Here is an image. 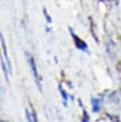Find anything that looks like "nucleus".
Returning a JSON list of instances; mask_svg holds the SVG:
<instances>
[{"instance_id":"f257e3e1","label":"nucleus","mask_w":121,"mask_h":122,"mask_svg":"<svg viewBox=\"0 0 121 122\" xmlns=\"http://www.w3.org/2000/svg\"><path fill=\"white\" fill-rule=\"evenodd\" d=\"M27 55V58H28V62H29V65H30V68H32V72H33V75H34V78H35V82L37 84V87L42 92V86H40V81H39V76H38V72H37V67H36V63H35V59L32 55H29L28 53H26Z\"/></svg>"},{"instance_id":"f03ea898","label":"nucleus","mask_w":121,"mask_h":122,"mask_svg":"<svg viewBox=\"0 0 121 122\" xmlns=\"http://www.w3.org/2000/svg\"><path fill=\"white\" fill-rule=\"evenodd\" d=\"M71 34H72V37H73L74 43H75V46L77 47V49L83 51V52H86V51H88V45H86V43L82 41L80 37H77L73 31H71Z\"/></svg>"},{"instance_id":"7ed1b4c3","label":"nucleus","mask_w":121,"mask_h":122,"mask_svg":"<svg viewBox=\"0 0 121 122\" xmlns=\"http://www.w3.org/2000/svg\"><path fill=\"white\" fill-rule=\"evenodd\" d=\"M91 103H92V111L94 112V113H98L101 110V107H102V100L101 99H94V97H92Z\"/></svg>"},{"instance_id":"20e7f679","label":"nucleus","mask_w":121,"mask_h":122,"mask_svg":"<svg viewBox=\"0 0 121 122\" xmlns=\"http://www.w3.org/2000/svg\"><path fill=\"white\" fill-rule=\"evenodd\" d=\"M0 39H1V46H2V52H4V56L6 57V61H7L8 67H9V71L11 72V63H10V61H9V58H8L7 48H6V44H5V39H4V36H2V35L0 36Z\"/></svg>"},{"instance_id":"39448f33","label":"nucleus","mask_w":121,"mask_h":122,"mask_svg":"<svg viewBox=\"0 0 121 122\" xmlns=\"http://www.w3.org/2000/svg\"><path fill=\"white\" fill-rule=\"evenodd\" d=\"M58 90H59V92H61V95H62V97H63V104L66 107V105H67V101H68V95H67V93L64 91L62 85L58 86Z\"/></svg>"},{"instance_id":"423d86ee","label":"nucleus","mask_w":121,"mask_h":122,"mask_svg":"<svg viewBox=\"0 0 121 122\" xmlns=\"http://www.w3.org/2000/svg\"><path fill=\"white\" fill-rule=\"evenodd\" d=\"M26 118L28 120V122H38L37 121V117H36V113L35 112H32V114H30V112L28 110H26Z\"/></svg>"},{"instance_id":"0eeeda50","label":"nucleus","mask_w":121,"mask_h":122,"mask_svg":"<svg viewBox=\"0 0 121 122\" xmlns=\"http://www.w3.org/2000/svg\"><path fill=\"white\" fill-rule=\"evenodd\" d=\"M82 121L83 122H89V114L88 112H86V110H83V119H82Z\"/></svg>"},{"instance_id":"6e6552de","label":"nucleus","mask_w":121,"mask_h":122,"mask_svg":"<svg viewBox=\"0 0 121 122\" xmlns=\"http://www.w3.org/2000/svg\"><path fill=\"white\" fill-rule=\"evenodd\" d=\"M44 15H45V17H46V21H47V24H51L52 22V18L51 17H49V16H48V14H47V10H46V9H45L44 8Z\"/></svg>"},{"instance_id":"1a4fd4ad","label":"nucleus","mask_w":121,"mask_h":122,"mask_svg":"<svg viewBox=\"0 0 121 122\" xmlns=\"http://www.w3.org/2000/svg\"><path fill=\"white\" fill-rule=\"evenodd\" d=\"M1 66H2V70H4V72H5V76H6V78H8V70L6 68V65H5L4 61H1Z\"/></svg>"}]
</instances>
